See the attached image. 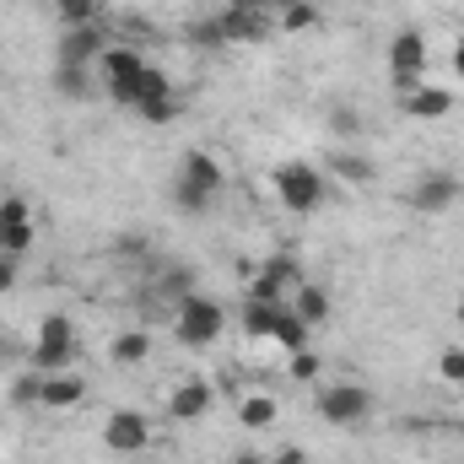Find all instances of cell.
<instances>
[{
    "label": "cell",
    "mask_w": 464,
    "mask_h": 464,
    "mask_svg": "<svg viewBox=\"0 0 464 464\" xmlns=\"http://www.w3.org/2000/svg\"><path fill=\"white\" fill-rule=\"evenodd\" d=\"M109 98H114L119 109L140 114L146 124H173V119H179V92H173V82H168L157 65H146L130 87H114Z\"/></svg>",
    "instance_id": "1"
},
{
    "label": "cell",
    "mask_w": 464,
    "mask_h": 464,
    "mask_svg": "<svg viewBox=\"0 0 464 464\" xmlns=\"http://www.w3.org/2000/svg\"><path fill=\"white\" fill-rule=\"evenodd\" d=\"M270 189H276V200H281L286 211L308 217V211H319V206H324L330 179H324L314 162H281V168L270 173Z\"/></svg>",
    "instance_id": "2"
},
{
    "label": "cell",
    "mask_w": 464,
    "mask_h": 464,
    "mask_svg": "<svg viewBox=\"0 0 464 464\" xmlns=\"http://www.w3.org/2000/svg\"><path fill=\"white\" fill-rule=\"evenodd\" d=\"M243 330L259 335V341H276V346H286V351L308 346V324L297 319L292 303H254V297H248V308H243Z\"/></svg>",
    "instance_id": "3"
},
{
    "label": "cell",
    "mask_w": 464,
    "mask_h": 464,
    "mask_svg": "<svg viewBox=\"0 0 464 464\" xmlns=\"http://www.w3.org/2000/svg\"><path fill=\"white\" fill-rule=\"evenodd\" d=\"M222 195V168H217V157L211 151H184V162H179V211H189V217H200L211 200Z\"/></svg>",
    "instance_id": "4"
},
{
    "label": "cell",
    "mask_w": 464,
    "mask_h": 464,
    "mask_svg": "<svg viewBox=\"0 0 464 464\" xmlns=\"http://www.w3.org/2000/svg\"><path fill=\"white\" fill-rule=\"evenodd\" d=\"M179 341L184 346H211L222 330H227V308L217 303V297H200V292H189L184 303H179Z\"/></svg>",
    "instance_id": "5"
},
{
    "label": "cell",
    "mask_w": 464,
    "mask_h": 464,
    "mask_svg": "<svg viewBox=\"0 0 464 464\" xmlns=\"http://www.w3.org/2000/svg\"><path fill=\"white\" fill-rule=\"evenodd\" d=\"M71 356H76V330H71V319H65V314H49V319L38 324V346L27 351V367H33V372H65Z\"/></svg>",
    "instance_id": "6"
},
{
    "label": "cell",
    "mask_w": 464,
    "mask_h": 464,
    "mask_svg": "<svg viewBox=\"0 0 464 464\" xmlns=\"http://www.w3.org/2000/svg\"><path fill=\"white\" fill-rule=\"evenodd\" d=\"M217 22H222L227 44H259V38H270L276 11H270V0H227V11H217Z\"/></svg>",
    "instance_id": "7"
},
{
    "label": "cell",
    "mask_w": 464,
    "mask_h": 464,
    "mask_svg": "<svg viewBox=\"0 0 464 464\" xmlns=\"http://www.w3.org/2000/svg\"><path fill=\"white\" fill-rule=\"evenodd\" d=\"M297 286H303V265H297L292 254H276V259H265V265L248 276V297H254V303H286Z\"/></svg>",
    "instance_id": "8"
},
{
    "label": "cell",
    "mask_w": 464,
    "mask_h": 464,
    "mask_svg": "<svg viewBox=\"0 0 464 464\" xmlns=\"http://www.w3.org/2000/svg\"><path fill=\"white\" fill-rule=\"evenodd\" d=\"M109 49V27L92 22V27H60V44H54V65H82L92 71Z\"/></svg>",
    "instance_id": "9"
},
{
    "label": "cell",
    "mask_w": 464,
    "mask_h": 464,
    "mask_svg": "<svg viewBox=\"0 0 464 464\" xmlns=\"http://www.w3.org/2000/svg\"><path fill=\"white\" fill-rule=\"evenodd\" d=\"M421 71H427V38L421 33H394V44H389V76H394V87H400V98L405 92H416V82H421Z\"/></svg>",
    "instance_id": "10"
},
{
    "label": "cell",
    "mask_w": 464,
    "mask_h": 464,
    "mask_svg": "<svg viewBox=\"0 0 464 464\" xmlns=\"http://www.w3.org/2000/svg\"><path fill=\"white\" fill-rule=\"evenodd\" d=\"M367 411H372V394L362 383H330V389H319V416L330 427H356V421H367Z\"/></svg>",
    "instance_id": "11"
},
{
    "label": "cell",
    "mask_w": 464,
    "mask_h": 464,
    "mask_svg": "<svg viewBox=\"0 0 464 464\" xmlns=\"http://www.w3.org/2000/svg\"><path fill=\"white\" fill-rule=\"evenodd\" d=\"M103 449L119 454V459L146 454V449H151V421H146L140 411H114V416L103 421Z\"/></svg>",
    "instance_id": "12"
},
{
    "label": "cell",
    "mask_w": 464,
    "mask_h": 464,
    "mask_svg": "<svg viewBox=\"0 0 464 464\" xmlns=\"http://www.w3.org/2000/svg\"><path fill=\"white\" fill-rule=\"evenodd\" d=\"M416 211H427V217H438V211H449L454 200H459V179L454 173H427V179H416V189L405 195Z\"/></svg>",
    "instance_id": "13"
},
{
    "label": "cell",
    "mask_w": 464,
    "mask_h": 464,
    "mask_svg": "<svg viewBox=\"0 0 464 464\" xmlns=\"http://www.w3.org/2000/svg\"><path fill=\"white\" fill-rule=\"evenodd\" d=\"M98 65H103V87L114 92V87H130V82L146 71V54H140V49H130V44H109Z\"/></svg>",
    "instance_id": "14"
},
{
    "label": "cell",
    "mask_w": 464,
    "mask_h": 464,
    "mask_svg": "<svg viewBox=\"0 0 464 464\" xmlns=\"http://www.w3.org/2000/svg\"><path fill=\"white\" fill-rule=\"evenodd\" d=\"M87 400V378H76V372H44V400H38V411H71V405H82Z\"/></svg>",
    "instance_id": "15"
},
{
    "label": "cell",
    "mask_w": 464,
    "mask_h": 464,
    "mask_svg": "<svg viewBox=\"0 0 464 464\" xmlns=\"http://www.w3.org/2000/svg\"><path fill=\"white\" fill-rule=\"evenodd\" d=\"M0 217H5V237H0V254H27L33 248V217L22 200H0Z\"/></svg>",
    "instance_id": "16"
},
{
    "label": "cell",
    "mask_w": 464,
    "mask_h": 464,
    "mask_svg": "<svg viewBox=\"0 0 464 464\" xmlns=\"http://www.w3.org/2000/svg\"><path fill=\"white\" fill-rule=\"evenodd\" d=\"M211 400H217L211 383H206V378H189V383H179V389L168 394V411H173L179 421H200V416L211 411Z\"/></svg>",
    "instance_id": "17"
},
{
    "label": "cell",
    "mask_w": 464,
    "mask_h": 464,
    "mask_svg": "<svg viewBox=\"0 0 464 464\" xmlns=\"http://www.w3.org/2000/svg\"><path fill=\"white\" fill-rule=\"evenodd\" d=\"M454 103H459V98L443 92V87H416V92L400 98V109H405L411 119H449L454 114Z\"/></svg>",
    "instance_id": "18"
},
{
    "label": "cell",
    "mask_w": 464,
    "mask_h": 464,
    "mask_svg": "<svg viewBox=\"0 0 464 464\" xmlns=\"http://www.w3.org/2000/svg\"><path fill=\"white\" fill-rule=\"evenodd\" d=\"M292 308H297V319L314 330V324H324V319H330V292H324V286H314V281H303V286L292 292Z\"/></svg>",
    "instance_id": "19"
},
{
    "label": "cell",
    "mask_w": 464,
    "mask_h": 464,
    "mask_svg": "<svg viewBox=\"0 0 464 464\" xmlns=\"http://www.w3.org/2000/svg\"><path fill=\"white\" fill-rule=\"evenodd\" d=\"M54 92H60L65 103H87V98H92V71H82V65H54Z\"/></svg>",
    "instance_id": "20"
},
{
    "label": "cell",
    "mask_w": 464,
    "mask_h": 464,
    "mask_svg": "<svg viewBox=\"0 0 464 464\" xmlns=\"http://www.w3.org/2000/svg\"><path fill=\"white\" fill-rule=\"evenodd\" d=\"M146 356H151V335L146 330H130V335H119L114 346H109V362L114 367H140Z\"/></svg>",
    "instance_id": "21"
},
{
    "label": "cell",
    "mask_w": 464,
    "mask_h": 464,
    "mask_svg": "<svg viewBox=\"0 0 464 464\" xmlns=\"http://www.w3.org/2000/svg\"><path fill=\"white\" fill-rule=\"evenodd\" d=\"M237 421H243L248 432H265V427H276V400H270V394H248V400L237 405Z\"/></svg>",
    "instance_id": "22"
},
{
    "label": "cell",
    "mask_w": 464,
    "mask_h": 464,
    "mask_svg": "<svg viewBox=\"0 0 464 464\" xmlns=\"http://www.w3.org/2000/svg\"><path fill=\"white\" fill-rule=\"evenodd\" d=\"M330 173L335 179H346V184H372V162L367 157H356V151H330Z\"/></svg>",
    "instance_id": "23"
},
{
    "label": "cell",
    "mask_w": 464,
    "mask_h": 464,
    "mask_svg": "<svg viewBox=\"0 0 464 464\" xmlns=\"http://www.w3.org/2000/svg\"><path fill=\"white\" fill-rule=\"evenodd\" d=\"M49 11L60 16V27H92L98 22V0H49Z\"/></svg>",
    "instance_id": "24"
},
{
    "label": "cell",
    "mask_w": 464,
    "mask_h": 464,
    "mask_svg": "<svg viewBox=\"0 0 464 464\" xmlns=\"http://www.w3.org/2000/svg\"><path fill=\"white\" fill-rule=\"evenodd\" d=\"M184 38H189V44H200V49H222V44H227V33H222V22H217V16H195V22L184 27Z\"/></svg>",
    "instance_id": "25"
},
{
    "label": "cell",
    "mask_w": 464,
    "mask_h": 464,
    "mask_svg": "<svg viewBox=\"0 0 464 464\" xmlns=\"http://www.w3.org/2000/svg\"><path fill=\"white\" fill-rule=\"evenodd\" d=\"M38 400H44V372H22V378H11V405L38 411Z\"/></svg>",
    "instance_id": "26"
},
{
    "label": "cell",
    "mask_w": 464,
    "mask_h": 464,
    "mask_svg": "<svg viewBox=\"0 0 464 464\" xmlns=\"http://www.w3.org/2000/svg\"><path fill=\"white\" fill-rule=\"evenodd\" d=\"M281 16V27L286 33H308L314 22H319V0H303V5H292V11H276Z\"/></svg>",
    "instance_id": "27"
},
{
    "label": "cell",
    "mask_w": 464,
    "mask_h": 464,
    "mask_svg": "<svg viewBox=\"0 0 464 464\" xmlns=\"http://www.w3.org/2000/svg\"><path fill=\"white\" fill-rule=\"evenodd\" d=\"M330 130H335L341 140H356V135H362V114H356L351 103H335V109H330Z\"/></svg>",
    "instance_id": "28"
},
{
    "label": "cell",
    "mask_w": 464,
    "mask_h": 464,
    "mask_svg": "<svg viewBox=\"0 0 464 464\" xmlns=\"http://www.w3.org/2000/svg\"><path fill=\"white\" fill-rule=\"evenodd\" d=\"M162 292H168V297H173V308H179V303H184V297L195 292V270L173 265V270H168V281H162Z\"/></svg>",
    "instance_id": "29"
},
{
    "label": "cell",
    "mask_w": 464,
    "mask_h": 464,
    "mask_svg": "<svg viewBox=\"0 0 464 464\" xmlns=\"http://www.w3.org/2000/svg\"><path fill=\"white\" fill-rule=\"evenodd\" d=\"M319 367H324V362H319V356H314L308 346H303V351H292V378H297V383L319 378Z\"/></svg>",
    "instance_id": "30"
},
{
    "label": "cell",
    "mask_w": 464,
    "mask_h": 464,
    "mask_svg": "<svg viewBox=\"0 0 464 464\" xmlns=\"http://www.w3.org/2000/svg\"><path fill=\"white\" fill-rule=\"evenodd\" d=\"M438 372L449 378V383H464V346H449L438 356Z\"/></svg>",
    "instance_id": "31"
},
{
    "label": "cell",
    "mask_w": 464,
    "mask_h": 464,
    "mask_svg": "<svg viewBox=\"0 0 464 464\" xmlns=\"http://www.w3.org/2000/svg\"><path fill=\"white\" fill-rule=\"evenodd\" d=\"M16 286V254H0V292Z\"/></svg>",
    "instance_id": "32"
},
{
    "label": "cell",
    "mask_w": 464,
    "mask_h": 464,
    "mask_svg": "<svg viewBox=\"0 0 464 464\" xmlns=\"http://www.w3.org/2000/svg\"><path fill=\"white\" fill-rule=\"evenodd\" d=\"M270 464H308V454H303V449H281Z\"/></svg>",
    "instance_id": "33"
},
{
    "label": "cell",
    "mask_w": 464,
    "mask_h": 464,
    "mask_svg": "<svg viewBox=\"0 0 464 464\" xmlns=\"http://www.w3.org/2000/svg\"><path fill=\"white\" fill-rule=\"evenodd\" d=\"M16 356H22V351H16V341H5V335H0V367H11Z\"/></svg>",
    "instance_id": "34"
},
{
    "label": "cell",
    "mask_w": 464,
    "mask_h": 464,
    "mask_svg": "<svg viewBox=\"0 0 464 464\" xmlns=\"http://www.w3.org/2000/svg\"><path fill=\"white\" fill-rule=\"evenodd\" d=\"M454 71H459V76H464V38H459V44H454Z\"/></svg>",
    "instance_id": "35"
},
{
    "label": "cell",
    "mask_w": 464,
    "mask_h": 464,
    "mask_svg": "<svg viewBox=\"0 0 464 464\" xmlns=\"http://www.w3.org/2000/svg\"><path fill=\"white\" fill-rule=\"evenodd\" d=\"M292 5H303V0H270V11H292Z\"/></svg>",
    "instance_id": "36"
},
{
    "label": "cell",
    "mask_w": 464,
    "mask_h": 464,
    "mask_svg": "<svg viewBox=\"0 0 464 464\" xmlns=\"http://www.w3.org/2000/svg\"><path fill=\"white\" fill-rule=\"evenodd\" d=\"M454 319H459V324H464V303H459V308H454Z\"/></svg>",
    "instance_id": "37"
},
{
    "label": "cell",
    "mask_w": 464,
    "mask_h": 464,
    "mask_svg": "<svg viewBox=\"0 0 464 464\" xmlns=\"http://www.w3.org/2000/svg\"><path fill=\"white\" fill-rule=\"evenodd\" d=\"M0 237H5V217H0Z\"/></svg>",
    "instance_id": "38"
}]
</instances>
